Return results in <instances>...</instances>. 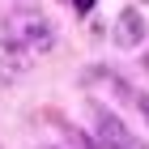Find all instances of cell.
Here are the masks:
<instances>
[{"label":"cell","mask_w":149,"mask_h":149,"mask_svg":"<svg viewBox=\"0 0 149 149\" xmlns=\"http://www.w3.org/2000/svg\"><path fill=\"white\" fill-rule=\"evenodd\" d=\"M115 43L119 47H141L145 43V17H141V9H124L119 13V22H115Z\"/></svg>","instance_id":"cell-3"},{"label":"cell","mask_w":149,"mask_h":149,"mask_svg":"<svg viewBox=\"0 0 149 149\" xmlns=\"http://www.w3.org/2000/svg\"><path fill=\"white\" fill-rule=\"evenodd\" d=\"M136 107H141V115L149 119V94H136Z\"/></svg>","instance_id":"cell-4"},{"label":"cell","mask_w":149,"mask_h":149,"mask_svg":"<svg viewBox=\"0 0 149 149\" xmlns=\"http://www.w3.org/2000/svg\"><path fill=\"white\" fill-rule=\"evenodd\" d=\"M13 34L22 38L30 51H47V47L56 43V34H51V26L43 22V17H17L13 22Z\"/></svg>","instance_id":"cell-2"},{"label":"cell","mask_w":149,"mask_h":149,"mask_svg":"<svg viewBox=\"0 0 149 149\" xmlns=\"http://www.w3.org/2000/svg\"><path fill=\"white\" fill-rule=\"evenodd\" d=\"M145 68H149V60H145Z\"/></svg>","instance_id":"cell-6"},{"label":"cell","mask_w":149,"mask_h":149,"mask_svg":"<svg viewBox=\"0 0 149 149\" xmlns=\"http://www.w3.org/2000/svg\"><path fill=\"white\" fill-rule=\"evenodd\" d=\"M72 4H77V13H90L94 4H98V0H72Z\"/></svg>","instance_id":"cell-5"},{"label":"cell","mask_w":149,"mask_h":149,"mask_svg":"<svg viewBox=\"0 0 149 149\" xmlns=\"http://www.w3.org/2000/svg\"><path fill=\"white\" fill-rule=\"evenodd\" d=\"M94 124H98V141H102L107 149H145L111 111H107V107H98V102H94Z\"/></svg>","instance_id":"cell-1"}]
</instances>
